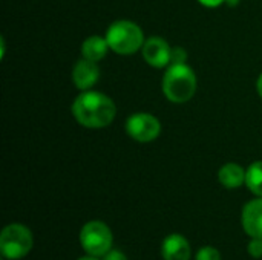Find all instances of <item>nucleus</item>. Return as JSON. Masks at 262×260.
I'll use <instances>...</instances> for the list:
<instances>
[{
	"label": "nucleus",
	"instance_id": "obj_19",
	"mask_svg": "<svg viewBox=\"0 0 262 260\" xmlns=\"http://www.w3.org/2000/svg\"><path fill=\"white\" fill-rule=\"evenodd\" d=\"M256 87H258V92H259V95H261L262 98V74L261 77H259V80H258V83H256Z\"/></svg>",
	"mask_w": 262,
	"mask_h": 260
},
{
	"label": "nucleus",
	"instance_id": "obj_8",
	"mask_svg": "<svg viewBox=\"0 0 262 260\" xmlns=\"http://www.w3.org/2000/svg\"><path fill=\"white\" fill-rule=\"evenodd\" d=\"M98 77H100L98 66L95 64V61L88 58L80 60L72 70V80L75 86L81 90H88L89 87H92L97 83Z\"/></svg>",
	"mask_w": 262,
	"mask_h": 260
},
{
	"label": "nucleus",
	"instance_id": "obj_17",
	"mask_svg": "<svg viewBox=\"0 0 262 260\" xmlns=\"http://www.w3.org/2000/svg\"><path fill=\"white\" fill-rule=\"evenodd\" d=\"M104 260H127V257H126L121 251L112 250V251H109V253L104 256Z\"/></svg>",
	"mask_w": 262,
	"mask_h": 260
},
{
	"label": "nucleus",
	"instance_id": "obj_4",
	"mask_svg": "<svg viewBox=\"0 0 262 260\" xmlns=\"http://www.w3.org/2000/svg\"><path fill=\"white\" fill-rule=\"evenodd\" d=\"M32 248L31 231L20 224H11L3 228L0 236V251L3 257L17 260L25 257Z\"/></svg>",
	"mask_w": 262,
	"mask_h": 260
},
{
	"label": "nucleus",
	"instance_id": "obj_21",
	"mask_svg": "<svg viewBox=\"0 0 262 260\" xmlns=\"http://www.w3.org/2000/svg\"><path fill=\"white\" fill-rule=\"evenodd\" d=\"M229 2V5L230 6H233V5H238V0H227Z\"/></svg>",
	"mask_w": 262,
	"mask_h": 260
},
{
	"label": "nucleus",
	"instance_id": "obj_13",
	"mask_svg": "<svg viewBox=\"0 0 262 260\" xmlns=\"http://www.w3.org/2000/svg\"><path fill=\"white\" fill-rule=\"evenodd\" d=\"M247 187L258 196L262 198V161L253 162L246 173Z\"/></svg>",
	"mask_w": 262,
	"mask_h": 260
},
{
	"label": "nucleus",
	"instance_id": "obj_20",
	"mask_svg": "<svg viewBox=\"0 0 262 260\" xmlns=\"http://www.w3.org/2000/svg\"><path fill=\"white\" fill-rule=\"evenodd\" d=\"M78 260H98L95 256H89V257H81V259Z\"/></svg>",
	"mask_w": 262,
	"mask_h": 260
},
{
	"label": "nucleus",
	"instance_id": "obj_10",
	"mask_svg": "<svg viewBox=\"0 0 262 260\" xmlns=\"http://www.w3.org/2000/svg\"><path fill=\"white\" fill-rule=\"evenodd\" d=\"M161 253L164 260H189L190 259V245L186 238L180 234H170L164 239Z\"/></svg>",
	"mask_w": 262,
	"mask_h": 260
},
{
	"label": "nucleus",
	"instance_id": "obj_11",
	"mask_svg": "<svg viewBox=\"0 0 262 260\" xmlns=\"http://www.w3.org/2000/svg\"><path fill=\"white\" fill-rule=\"evenodd\" d=\"M246 173L244 169L238 164H226L224 167H221L218 178L220 182L227 187V188H238L246 182Z\"/></svg>",
	"mask_w": 262,
	"mask_h": 260
},
{
	"label": "nucleus",
	"instance_id": "obj_14",
	"mask_svg": "<svg viewBox=\"0 0 262 260\" xmlns=\"http://www.w3.org/2000/svg\"><path fill=\"white\" fill-rule=\"evenodd\" d=\"M196 260H221V254L213 247H204L198 251Z\"/></svg>",
	"mask_w": 262,
	"mask_h": 260
},
{
	"label": "nucleus",
	"instance_id": "obj_2",
	"mask_svg": "<svg viewBox=\"0 0 262 260\" xmlns=\"http://www.w3.org/2000/svg\"><path fill=\"white\" fill-rule=\"evenodd\" d=\"M163 90L173 103L189 101L196 90V77L193 70L184 63L172 64L164 75Z\"/></svg>",
	"mask_w": 262,
	"mask_h": 260
},
{
	"label": "nucleus",
	"instance_id": "obj_15",
	"mask_svg": "<svg viewBox=\"0 0 262 260\" xmlns=\"http://www.w3.org/2000/svg\"><path fill=\"white\" fill-rule=\"evenodd\" d=\"M249 253L252 257L259 259L262 257V239L261 238H253V241L249 244Z\"/></svg>",
	"mask_w": 262,
	"mask_h": 260
},
{
	"label": "nucleus",
	"instance_id": "obj_6",
	"mask_svg": "<svg viewBox=\"0 0 262 260\" xmlns=\"http://www.w3.org/2000/svg\"><path fill=\"white\" fill-rule=\"evenodd\" d=\"M126 130H127L129 136L134 138L135 141L149 143V141H154L160 135L161 124L154 115L135 113L127 120Z\"/></svg>",
	"mask_w": 262,
	"mask_h": 260
},
{
	"label": "nucleus",
	"instance_id": "obj_12",
	"mask_svg": "<svg viewBox=\"0 0 262 260\" xmlns=\"http://www.w3.org/2000/svg\"><path fill=\"white\" fill-rule=\"evenodd\" d=\"M107 40L106 38H101V37H97V35H92L89 38H86L83 41V46H81V54L84 58L88 60H92V61H98L101 60L106 52H107Z\"/></svg>",
	"mask_w": 262,
	"mask_h": 260
},
{
	"label": "nucleus",
	"instance_id": "obj_7",
	"mask_svg": "<svg viewBox=\"0 0 262 260\" xmlns=\"http://www.w3.org/2000/svg\"><path fill=\"white\" fill-rule=\"evenodd\" d=\"M143 57L150 66L164 67V66H167L170 63L172 49L163 38L152 37L143 46Z\"/></svg>",
	"mask_w": 262,
	"mask_h": 260
},
{
	"label": "nucleus",
	"instance_id": "obj_9",
	"mask_svg": "<svg viewBox=\"0 0 262 260\" xmlns=\"http://www.w3.org/2000/svg\"><path fill=\"white\" fill-rule=\"evenodd\" d=\"M243 227L249 236L262 239V198L249 202L244 207Z\"/></svg>",
	"mask_w": 262,
	"mask_h": 260
},
{
	"label": "nucleus",
	"instance_id": "obj_1",
	"mask_svg": "<svg viewBox=\"0 0 262 260\" xmlns=\"http://www.w3.org/2000/svg\"><path fill=\"white\" fill-rule=\"evenodd\" d=\"M114 101L100 92H84L77 97L72 104L75 120L89 129H101L109 126L115 118Z\"/></svg>",
	"mask_w": 262,
	"mask_h": 260
},
{
	"label": "nucleus",
	"instance_id": "obj_18",
	"mask_svg": "<svg viewBox=\"0 0 262 260\" xmlns=\"http://www.w3.org/2000/svg\"><path fill=\"white\" fill-rule=\"evenodd\" d=\"M204 6H209V8H216L220 6L221 3H224L226 0H200Z\"/></svg>",
	"mask_w": 262,
	"mask_h": 260
},
{
	"label": "nucleus",
	"instance_id": "obj_16",
	"mask_svg": "<svg viewBox=\"0 0 262 260\" xmlns=\"http://www.w3.org/2000/svg\"><path fill=\"white\" fill-rule=\"evenodd\" d=\"M187 58L186 52L181 49V48H175L172 49V58H170V63L172 64H178V63H184Z\"/></svg>",
	"mask_w": 262,
	"mask_h": 260
},
{
	"label": "nucleus",
	"instance_id": "obj_5",
	"mask_svg": "<svg viewBox=\"0 0 262 260\" xmlns=\"http://www.w3.org/2000/svg\"><path fill=\"white\" fill-rule=\"evenodd\" d=\"M80 242L83 250L91 256H106L112 247V233L106 224L94 221L83 227Z\"/></svg>",
	"mask_w": 262,
	"mask_h": 260
},
{
	"label": "nucleus",
	"instance_id": "obj_3",
	"mask_svg": "<svg viewBox=\"0 0 262 260\" xmlns=\"http://www.w3.org/2000/svg\"><path fill=\"white\" fill-rule=\"evenodd\" d=\"M106 40L114 52L121 55H129L141 48L143 32L135 23L127 20H120L109 26L106 32Z\"/></svg>",
	"mask_w": 262,
	"mask_h": 260
}]
</instances>
